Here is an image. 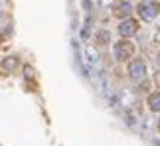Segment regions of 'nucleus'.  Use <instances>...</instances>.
Returning <instances> with one entry per match:
<instances>
[{
    "instance_id": "obj_2",
    "label": "nucleus",
    "mask_w": 160,
    "mask_h": 146,
    "mask_svg": "<svg viewBox=\"0 0 160 146\" xmlns=\"http://www.w3.org/2000/svg\"><path fill=\"white\" fill-rule=\"evenodd\" d=\"M125 67H127V79L134 85V87L140 85L142 81H146V79H150L148 63H146V59L140 57V56H134Z\"/></svg>"
},
{
    "instance_id": "obj_7",
    "label": "nucleus",
    "mask_w": 160,
    "mask_h": 146,
    "mask_svg": "<svg viewBox=\"0 0 160 146\" xmlns=\"http://www.w3.org/2000/svg\"><path fill=\"white\" fill-rule=\"evenodd\" d=\"M95 41H97V46H111L113 44V40H111V32L109 30H99V32H97V36H95Z\"/></svg>"
},
{
    "instance_id": "obj_8",
    "label": "nucleus",
    "mask_w": 160,
    "mask_h": 146,
    "mask_svg": "<svg viewBox=\"0 0 160 146\" xmlns=\"http://www.w3.org/2000/svg\"><path fill=\"white\" fill-rule=\"evenodd\" d=\"M85 59H87V63H89V69L99 63V53H97L95 47H91V46L85 47Z\"/></svg>"
},
{
    "instance_id": "obj_12",
    "label": "nucleus",
    "mask_w": 160,
    "mask_h": 146,
    "mask_svg": "<svg viewBox=\"0 0 160 146\" xmlns=\"http://www.w3.org/2000/svg\"><path fill=\"white\" fill-rule=\"evenodd\" d=\"M156 132L160 134V114H158V120H156Z\"/></svg>"
},
{
    "instance_id": "obj_1",
    "label": "nucleus",
    "mask_w": 160,
    "mask_h": 146,
    "mask_svg": "<svg viewBox=\"0 0 160 146\" xmlns=\"http://www.w3.org/2000/svg\"><path fill=\"white\" fill-rule=\"evenodd\" d=\"M111 53H113L115 63L127 65L134 56H137V44H134L132 40L119 38L117 41H113V44H111Z\"/></svg>"
},
{
    "instance_id": "obj_13",
    "label": "nucleus",
    "mask_w": 160,
    "mask_h": 146,
    "mask_svg": "<svg viewBox=\"0 0 160 146\" xmlns=\"http://www.w3.org/2000/svg\"><path fill=\"white\" fill-rule=\"evenodd\" d=\"M121 2H122V0H121Z\"/></svg>"
},
{
    "instance_id": "obj_11",
    "label": "nucleus",
    "mask_w": 160,
    "mask_h": 146,
    "mask_svg": "<svg viewBox=\"0 0 160 146\" xmlns=\"http://www.w3.org/2000/svg\"><path fill=\"white\" fill-rule=\"evenodd\" d=\"M83 8L87 10V12H91V8H93V4H91V0H83Z\"/></svg>"
},
{
    "instance_id": "obj_5",
    "label": "nucleus",
    "mask_w": 160,
    "mask_h": 146,
    "mask_svg": "<svg viewBox=\"0 0 160 146\" xmlns=\"http://www.w3.org/2000/svg\"><path fill=\"white\" fill-rule=\"evenodd\" d=\"M132 12H134V6L131 4V0H117V4H115V8H113V14L119 18V20H122V18H128V16H132Z\"/></svg>"
},
{
    "instance_id": "obj_9",
    "label": "nucleus",
    "mask_w": 160,
    "mask_h": 146,
    "mask_svg": "<svg viewBox=\"0 0 160 146\" xmlns=\"http://www.w3.org/2000/svg\"><path fill=\"white\" fill-rule=\"evenodd\" d=\"M89 32H91V24H89V22H85V28L81 30V38H83V40H87V38H89Z\"/></svg>"
},
{
    "instance_id": "obj_10",
    "label": "nucleus",
    "mask_w": 160,
    "mask_h": 146,
    "mask_svg": "<svg viewBox=\"0 0 160 146\" xmlns=\"http://www.w3.org/2000/svg\"><path fill=\"white\" fill-rule=\"evenodd\" d=\"M152 44H156V46H160V26L154 30V34H152Z\"/></svg>"
},
{
    "instance_id": "obj_4",
    "label": "nucleus",
    "mask_w": 160,
    "mask_h": 146,
    "mask_svg": "<svg viewBox=\"0 0 160 146\" xmlns=\"http://www.w3.org/2000/svg\"><path fill=\"white\" fill-rule=\"evenodd\" d=\"M140 28H142V22L137 16H128V18H122V20L117 22V34H119V38L132 40L134 36H138Z\"/></svg>"
},
{
    "instance_id": "obj_3",
    "label": "nucleus",
    "mask_w": 160,
    "mask_h": 146,
    "mask_svg": "<svg viewBox=\"0 0 160 146\" xmlns=\"http://www.w3.org/2000/svg\"><path fill=\"white\" fill-rule=\"evenodd\" d=\"M137 18L142 24H152L160 18V0H140L134 6Z\"/></svg>"
},
{
    "instance_id": "obj_6",
    "label": "nucleus",
    "mask_w": 160,
    "mask_h": 146,
    "mask_svg": "<svg viewBox=\"0 0 160 146\" xmlns=\"http://www.w3.org/2000/svg\"><path fill=\"white\" fill-rule=\"evenodd\" d=\"M144 105L148 109V113L160 114V89L158 91H150V93L144 97Z\"/></svg>"
}]
</instances>
